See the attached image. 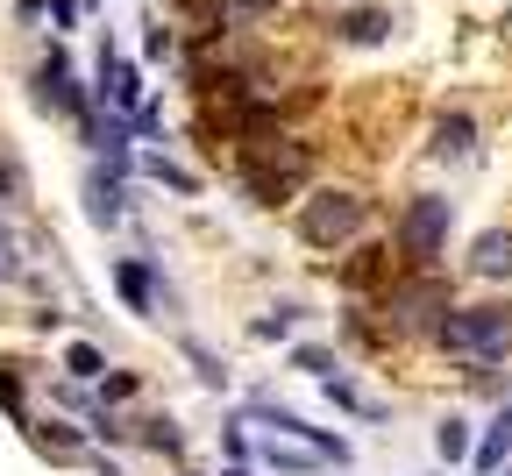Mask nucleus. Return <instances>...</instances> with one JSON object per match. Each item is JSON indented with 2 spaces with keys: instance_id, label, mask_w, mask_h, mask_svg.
I'll return each instance as SVG.
<instances>
[{
  "instance_id": "nucleus-22",
  "label": "nucleus",
  "mask_w": 512,
  "mask_h": 476,
  "mask_svg": "<svg viewBox=\"0 0 512 476\" xmlns=\"http://www.w3.org/2000/svg\"><path fill=\"white\" fill-rule=\"evenodd\" d=\"M100 398H107V405L136 398V370H114V377H100Z\"/></svg>"
},
{
  "instance_id": "nucleus-4",
  "label": "nucleus",
  "mask_w": 512,
  "mask_h": 476,
  "mask_svg": "<svg viewBox=\"0 0 512 476\" xmlns=\"http://www.w3.org/2000/svg\"><path fill=\"white\" fill-rule=\"evenodd\" d=\"M377 313H384V327L392 334H441V320L456 313V299H448V278H399V285H384V299H377Z\"/></svg>"
},
{
  "instance_id": "nucleus-1",
  "label": "nucleus",
  "mask_w": 512,
  "mask_h": 476,
  "mask_svg": "<svg viewBox=\"0 0 512 476\" xmlns=\"http://www.w3.org/2000/svg\"><path fill=\"white\" fill-rule=\"evenodd\" d=\"M242 192L256 199V207H278V199H292L306 178H313V150L292 143V135H256V143H242Z\"/></svg>"
},
{
  "instance_id": "nucleus-11",
  "label": "nucleus",
  "mask_w": 512,
  "mask_h": 476,
  "mask_svg": "<svg viewBox=\"0 0 512 476\" xmlns=\"http://www.w3.org/2000/svg\"><path fill=\"white\" fill-rule=\"evenodd\" d=\"M114 285H121V299L136 306V313H150V306H157V270H150V263H136V256L114 263Z\"/></svg>"
},
{
  "instance_id": "nucleus-6",
  "label": "nucleus",
  "mask_w": 512,
  "mask_h": 476,
  "mask_svg": "<svg viewBox=\"0 0 512 476\" xmlns=\"http://www.w3.org/2000/svg\"><path fill=\"white\" fill-rule=\"evenodd\" d=\"M36 107H43V114H72V121H86V114H93V100H86L79 72L64 64V50H50V57L36 64Z\"/></svg>"
},
{
  "instance_id": "nucleus-13",
  "label": "nucleus",
  "mask_w": 512,
  "mask_h": 476,
  "mask_svg": "<svg viewBox=\"0 0 512 476\" xmlns=\"http://www.w3.org/2000/svg\"><path fill=\"white\" fill-rule=\"evenodd\" d=\"M505 455H512V405L491 420V434L477 441V469H484V476H498V469H505Z\"/></svg>"
},
{
  "instance_id": "nucleus-15",
  "label": "nucleus",
  "mask_w": 512,
  "mask_h": 476,
  "mask_svg": "<svg viewBox=\"0 0 512 476\" xmlns=\"http://www.w3.org/2000/svg\"><path fill=\"white\" fill-rule=\"evenodd\" d=\"M64 370H72L79 384H100V377H107V356H100L93 342H72V349H64Z\"/></svg>"
},
{
  "instance_id": "nucleus-23",
  "label": "nucleus",
  "mask_w": 512,
  "mask_h": 476,
  "mask_svg": "<svg viewBox=\"0 0 512 476\" xmlns=\"http://www.w3.org/2000/svg\"><path fill=\"white\" fill-rule=\"evenodd\" d=\"M249 334H256V342H285V334H292V313H278V320H256Z\"/></svg>"
},
{
  "instance_id": "nucleus-25",
  "label": "nucleus",
  "mask_w": 512,
  "mask_h": 476,
  "mask_svg": "<svg viewBox=\"0 0 512 476\" xmlns=\"http://www.w3.org/2000/svg\"><path fill=\"white\" fill-rule=\"evenodd\" d=\"M50 22H57V29H72V22H79V0H50Z\"/></svg>"
},
{
  "instance_id": "nucleus-9",
  "label": "nucleus",
  "mask_w": 512,
  "mask_h": 476,
  "mask_svg": "<svg viewBox=\"0 0 512 476\" xmlns=\"http://www.w3.org/2000/svg\"><path fill=\"white\" fill-rule=\"evenodd\" d=\"M342 285H349V292H370V285H399V278H392V249H356V256L342 263Z\"/></svg>"
},
{
  "instance_id": "nucleus-19",
  "label": "nucleus",
  "mask_w": 512,
  "mask_h": 476,
  "mask_svg": "<svg viewBox=\"0 0 512 476\" xmlns=\"http://www.w3.org/2000/svg\"><path fill=\"white\" fill-rule=\"evenodd\" d=\"M0 405L29 427V398H22V370H15V363H0Z\"/></svg>"
},
{
  "instance_id": "nucleus-10",
  "label": "nucleus",
  "mask_w": 512,
  "mask_h": 476,
  "mask_svg": "<svg viewBox=\"0 0 512 476\" xmlns=\"http://www.w3.org/2000/svg\"><path fill=\"white\" fill-rule=\"evenodd\" d=\"M470 270L477 278H512V228H484L470 249Z\"/></svg>"
},
{
  "instance_id": "nucleus-24",
  "label": "nucleus",
  "mask_w": 512,
  "mask_h": 476,
  "mask_svg": "<svg viewBox=\"0 0 512 476\" xmlns=\"http://www.w3.org/2000/svg\"><path fill=\"white\" fill-rule=\"evenodd\" d=\"M171 43H178V36H171L164 22H150V43H143V50H150V57H171Z\"/></svg>"
},
{
  "instance_id": "nucleus-14",
  "label": "nucleus",
  "mask_w": 512,
  "mask_h": 476,
  "mask_svg": "<svg viewBox=\"0 0 512 476\" xmlns=\"http://www.w3.org/2000/svg\"><path fill=\"white\" fill-rule=\"evenodd\" d=\"M434 448H441V462H463V455H470V420L448 413V420L434 427Z\"/></svg>"
},
{
  "instance_id": "nucleus-5",
  "label": "nucleus",
  "mask_w": 512,
  "mask_h": 476,
  "mask_svg": "<svg viewBox=\"0 0 512 476\" xmlns=\"http://www.w3.org/2000/svg\"><path fill=\"white\" fill-rule=\"evenodd\" d=\"M448 228H456V199L413 192V199H406V214H399V228H392V242H399V256H406L413 270H434L441 249H448Z\"/></svg>"
},
{
  "instance_id": "nucleus-8",
  "label": "nucleus",
  "mask_w": 512,
  "mask_h": 476,
  "mask_svg": "<svg viewBox=\"0 0 512 476\" xmlns=\"http://www.w3.org/2000/svg\"><path fill=\"white\" fill-rule=\"evenodd\" d=\"M384 36H392V15H384V8H342V15H335V43L370 50V43H384Z\"/></svg>"
},
{
  "instance_id": "nucleus-17",
  "label": "nucleus",
  "mask_w": 512,
  "mask_h": 476,
  "mask_svg": "<svg viewBox=\"0 0 512 476\" xmlns=\"http://www.w3.org/2000/svg\"><path fill=\"white\" fill-rule=\"evenodd\" d=\"M143 441H150L157 455H178V448H185V434H178V420H171V413H157V420H143Z\"/></svg>"
},
{
  "instance_id": "nucleus-18",
  "label": "nucleus",
  "mask_w": 512,
  "mask_h": 476,
  "mask_svg": "<svg viewBox=\"0 0 512 476\" xmlns=\"http://www.w3.org/2000/svg\"><path fill=\"white\" fill-rule=\"evenodd\" d=\"M36 448L64 462V455H79V434H72V427H64V420H50V427H36Z\"/></svg>"
},
{
  "instance_id": "nucleus-12",
  "label": "nucleus",
  "mask_w": 512,
  "mask_h": 476,
  "mask_svg": "<svg viewBox=\"0 0 512 476\" xmlns=\"http://www.w3.org/2000/svg\"><path fill=\"white\" fill-rule=\"evenodd\" d=\"M86 214L100 221V228H121V178H86Z\"/></svg>"
},
{
  "instance_id": "nucleus-16",
  "label": "nucleus",
  "mask_w": 512,
  "mask_h": 476,
  "mask_svg": "<svg viewBox=\"0 0 512 476\" xmlns=\"http://www.w3.org/2000/svg\"><path fill=\"white\" fill-rule=\"evenodd\" d=\"M264 462H271V469H313V462H320V448H292V441H278V434H271V441H264Z\"/></svg>"
},
{
  "instance_id": "nucleus-21",
  "label": "nucleus",
  "mask_w": 512,
  "mask_h": 476,
  "mask_svg": "<svg viewBox=\"0 0 512 476\" xmlns=\"http://www.w3.org/2000/svg\"><path fill=\"white\" fill-rule=\"evenodd\" d=\"M143 171H150V178H164L171 192H200V178H192V171H178V164H164V157H143Z\"/></svg>"
},
{
  "instance_id": "nucleus-20",
  "label": "nucleus",
  "mask_w": 512,
  "mask_h": 476,
  "mask_svg": "<svg viewBox=\"0 0 512 476\" xmlns=\"http://www.w3.org/2000/svg\"><path fill=\"white\" fill-rule=\"evenodd\" d=\"M292 363H299L306 377H320V384H328V377H342V363H335L328 349H292Z\"/></svg>"
},
{
  "instance_id": "nucleus-29",
  "label": "nucleus",
  "mask_w": 512,
  "mask_h": 476,
  "mask_svg": "<svg viewBox=\"0 0 512 476\" xmlns=\"http://www.w3.org/2000/svg\"><path fill=\"white\" fill-rule=\"evenodd\" d=\"M86 8H100V0H86Z\"/></svg>"
},
{
  "instance_id": "nucleus-28",
  "label": "nucleus",
  "mask_w": 512,
  "mask_h": 476,
  "mask_svg": "<svg viewBox=\"0 0 512 476\" xmlns=\"http://www.w3.org/2000/svg\"><path fill=\"white\" fill-rule=\"evenodd\" d=\"M221 476H242V469H221Z\"/></svg>"
},
{
  "instance_id": "nucleus-2",
  "label": "nucleus",
  "mask_w": 512,
  "mask_h": 476,
  "mask_svg": "<svg viewBox=\"0 0 512 476\" xmlns=\"http://www.w3.org/2000/svg\"><path fill=\"white\" fill-rule=\"evenodd\" d=\"M370 228V199L349 185H320L306 207H299V242L306 249H349Z\"/></svg>"
},
{
  "instance_id": "nucleus-7",
  "label": "nucleus",
  "mask_w": 512,
  "mask_h": 476,
  "mask_svg": "<svg viewBox=\"0 0 512 476\" xmlns=\"http://www.w3.org/2000/svg\"><path fill=\"white\" fill-rule=\"evenodd\" d=\"M427 150H434L441 164H470V157H477V121H470L463 107H456V114H441V121H434V143H427Z\"/></svg>"
},
{
  "instance_id": "nucleus-26",
  "label": "nucleus",
  "mask_w": 512,
  "mask_h": 476,
  "mask_svg": "<svg viewBox=\"0 0 512 476\" xmlns=\"http://www.w3.org/2000/svg\"><path fill=\"white\" fill-rule=\"evenodd\" d=\"M15 185H22V178H15V164L0 157V207H8V199H15Z\"/></svg>"
},
{
  "instance_id": "nucleus-3",
  "label": "nucleus",
  "mask_w": 512,
  "mask_h": 476,
  "mask_svg": "<svg viewBox=\"0 0 512 476\" xmlns=\"http://www.w3.org/2000/svg\"><path fill=\"white\" fill-rule=\"evenodd\" d=\"M434 342L448 349V356H463V363H505V349H512V306H456L441 320V334Z\"/></svg>"
},
{
  "instance_id": "nucleus-27",
  "label": "nucleus",
  "mask_w": 512,
  "mask_h": 476,
  "mask_svg": "<svg viewBox=\"0 0 512 476\" xmlns=\"http://www.w3.org/2000/svg\"><path fill=\"white\" fill-rule=\"evenodd\" d=\"M100 476H121V469H100Z\"/></svg>"
}]
</instances>
